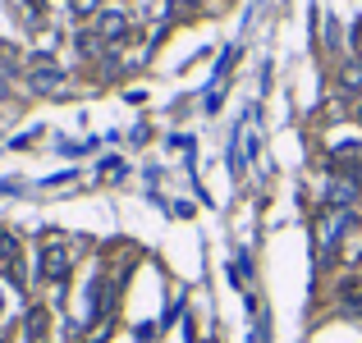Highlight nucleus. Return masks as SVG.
Instances as JSON below:
<instances>
[{
	"instance_id": "f257e3e1",
	"label": "nucleus",
	"mask_w": 362,
	"mask_h": 343,
	"mask_svg": "<svg viewBox=\"0 0 362 343\" xmlns=\"http://www.w3.org/2000/svg\"><path fill=\"white\" fill-rule=\"evenodd\" d=\"M69 247L60 243V238H51V243H42V275L46 279H64V275H69Z\"/></svg>"
},
{
	"instance_id": "f03ea898",
	"label": "nucleus",
	"mask_w": 362,
	"mask_h": 343,
	"mask_svg": "<svg viewBox=\"0 0 362 343\" xmlns=\"http://www.w3.org/2000/svg\"><path fill=\"white\" fill-rule=\"evenodd\" d=\"M97 28H101V37H106V42H119V37L129 32V18H124V14H101Z\"/></svg>"
},
{
	"instance_id": "7ed1b4c3",
	"label": "nucleus",
	"mask_w": 362,
	"mask_h": 343,
	"mask_svg": "<svg viewBox=\"0 0 362 343\" xmlns=\"http://www.w3.org/2000/svg\"><path fill=\"white\" fill-rule=\"evenodd\" d=\"M55 83H60V69H42V73H33V88H42V92H51Z\"/></svg>"
},
{
	"instance_id": "20e7f679",
	"label": "nucleus",
	"mask_w": 362,
	"mask_h": 343,
	"mask_svg": "<svg viewBox=\"0 0 362 343\" xmlns=\"http://www.w3.org/2000/svg\"><path fill=\"white\" fill-rule=\"evenodd\" d=\"M344 88L349 92H362V64H349V69H344Z\"/></svg>"
},
{
	"instance_id": "39448f33",
	"label": "nucleus",
	"mask_w": 362,
	"mask_h": 343,
	"mask_svg": "<svg viewBox=\"0 0 362 343\" xmlns=\"http://www.w3.org/2000/svg\"><path fill=\"white\" fill-rule=\"evenodd\" d=\"M69 5H74V14H97L101 0H69Z\"/></svg>"
}]
</instances>
